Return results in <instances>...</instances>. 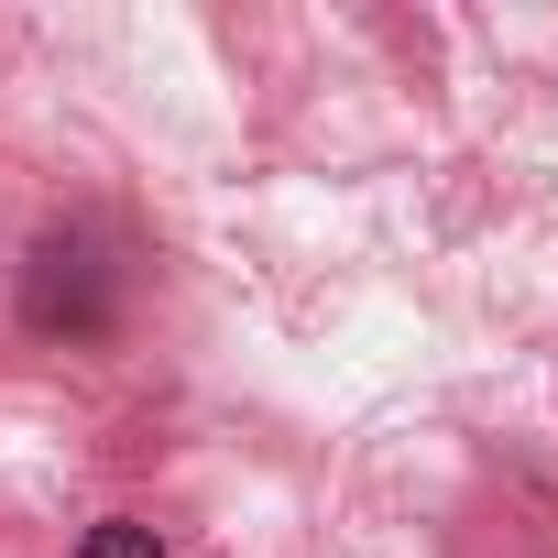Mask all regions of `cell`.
<instances>
[{"label":"cell","instance_id":"obj_2","mask_svg":"<svg viewBox=\"0 0 558 558\" xmlns=\"http://www.w3.org/2000/svg\"><path fill=\"white\" fill-rule=\"evenodd\" d=\"M77 558H175L154 525H132V514H99L88 536H77Z\"/></svg>","mask_w":558,"mask_h":558},{"label":"cell","instance_id":"obj_1","mask_svg":"<svg viewBox=\"0 0 558 558\" xmlns=\"http://www.w3.org/2000/svg\"><path fill=\"white\" fill-rule=\"evenodd\" d=\"M121 296H132V263H121V230L110 219H66L23 263V318L45 340H110L121 329Z\"/></svg>","mask_w":558,"mask_h":558}]
</instances>
